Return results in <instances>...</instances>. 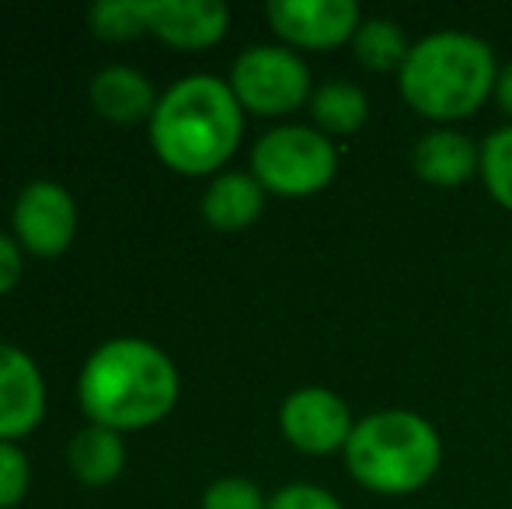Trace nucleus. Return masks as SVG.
<instances>
[{"label":"nucleus","mask_w":512,"mask_h":509,"mask_svg":"<svg viewBox=\"0 0 512 509\" xmlns=\"http://www.w3.org/2000/svg\"><path fill=\"white\" fill-rule=\"evenodd\" d=\"M178 367L157 342L140 335L108 339L84 360L77 401L95 426L140 433L171 415L178 401Z\"/></svg>","instance_id":"nucleus-1"},{"label":"nucleus","mask_w":512,"mask_h":509,"mask_svg":"<svg viewBox=\"0 0 512 509\" xmlns=\"http://www.w3.org/2000/svg\"><path fill=\"white\" fill-rule=\"evenodd\" d=\"M150 147L178 175H213L234 157L244 133V109L227 81L189 74L175 81L150 116Z\"/></svg>","instance_id":"nucleus-2"},{"label":"nucleus","mask_w":512,"mask_h":509,"mask_svg":"<svg viewBox=\"0 0 512 509\" xmlns=\"http://www.w3.org/2000/svg\"><path fill=\"white\" fill-rule=\"evenodd\" d=\"M499 84V67L488 42L471 32H432L411 46L398 70L401 98L432 123L471 119Z\"/></svg>","instance_id":"nucleus-3"},{"label":"nucleus","mask_w":512,"mask_h":509,"mask_svg":"<svg viewBox=\"0 0 512 509\" xmlns=\"http://www.w3.org/2000/svg\"><path fill=\"white\" fill-rule=\"evenodd\" d=\"M443 461V443L429 419L408 408H384L356 422L345 443V464L363 489L408 496L432 482Z\"/></svg>","instance_id":"nucleus-4"},{"label":"nucleus","mask_w":512,"mask_h":509,"mask_svg":"<svg viewBox=\"0 0 512 509\" xmlns=\"http://www.w3.org/2000/svg\"><path fill=\"white\" fill-rule=\"evenodd\" d=\"M338 171V150L314 126H276L251 150V175L265 192L304 199L328 189Z\"/></svg>","instance_id":"nucleus-5"},{"label":"nucleus","mask_w":512,"mask_h":509,"mask_svg":"<svg viewBox=\"0 0 512 509\" xmlns=\"http://www.w3.org/2000/svg\"><path fill=\"white\" fill-rule=\"evenodd\" d=\"M230 91L244 112L279 119L310 105V67L290 46H251L230 67Z\"/></svg>","instance_id":"nucleus-6"},{"label":"nucleus","mask_w":512,"mask_h":509,"mask_svg":"<svg viewBox=\"0 0 512 509\" xmlns=\"http://www.w3.org/2000/svg\"><path fill=\"white\" fill-rule=\"evenodd\" d=\"M14 241L35 258H60L77 238V203L67 185L39 182L25 185L11 210Z\"/></svg>","instance_id":"nucleus-7"},{"label":"nucleus","mask_w":512,"mask_h":509,"mask_svg":"<svg viewBox=\"0 0 512 509\" xmlns=\"http://www.w3.org/2000/svg\"><path fill=\"white\" fill-rule=\"evenodd\" d=\"M279 429L297 447L300 454L328 457L335 450H345L352 429V412L335 391L328 387H300L279 408Z\"/></svg>","instance_id":"nucleus-8"},{"label":"nucleus","mask_w":512,"mask_h":509,"mask_svg":"<svg viewBox=\"0 0 512 509\" xmlns=\"http://www.w3.org/2000/svg\"><path fill=\"white\" fill-rule=\"evenodd\" d=\"M265 18L290 49H335L363 25L356 0H272Z\"/></svg>","instance_id":"nucleus-9"},{"label":"nucleus","mask_w":512,"mask_h":509,"mask_svg":"<svg viewBox=\"0 0 512 509\" xmlns=\"http://www.w3.org/2000/svg\"><path fill=\"white\" fill-rule=\"evenodd\" d=\"M46 415V377L25 349L0 342V440L18 443Z\"/></svg>","instance_id":"nucleus-10"},{"label":"nucleus","mask_w":512,"mask_h":509,"mask_svg":"<svg viewBox=\"0 0 512 509\" xmlns=\"http://www.w3.org/2000/svg\"><path fill=\"white\" fill-rule=\"evenodd\" d=\"M143 25L175 49H209L227 35L230 11L220 0H143Z\"/></svg>","instance_id":"nucleus-11"},{"label":"nucleus","mask_w":512,"mask_h":509,"mask_svg":"<svg viewBox=\"0 0 512 509\" xmlns=\"http://www.w3.org/2000/svg\"><path fill=\"white\" fill-rule=\"evenodd\" d=\"M411 168L422 182L453 189V185L471 182L481 171V150L474 147L471 136L457 129H432L411 150Z\"/></svg>","instance_id":"nucleus-12"},{"label":"nucleus","mask_w":512,"mask_h":509,"mask_svg":"<svg viewBox=\"0 0 512 509\" xmlns=\"http://www.w3.org/2000/svg\"><path fill=\"white\" fill-rule=\"evenodd\" d=\"M157 91L147 81V74L133 67H105L91 77V105L108 123L133 126V123H150L157 109Z\"/></svg>","instance_id":"nucleus-13"},{"label":"nucleus","mask_w":512,"mask_h":509,"mask_svg":"<svg viewBox=\"0 0 512 509\" xmlns=\"http://www.w3.org/2000/svg\"><path fill=\"white\" fill-rule=\"evenodd\" d=\"M265 206V189L258 185L255 175H244V171H223L209 182L203 196V217L213 231L234 234L251 227L262 217Z\"/></svg>","instance_id":"nucleus-14"},{"label":"nucleus","mask_w":512,"mask_h":509,"mask_svg":"<svg viewBox=\"0 0 512 509\" xmlns=\"http://www.w3.org/2000/svg\"><path fill=\"white\" fill-rule=\"evenodd\" d=\"M67 464L81 485H91V489L112 485L115 478L122 475V468H126V443H122V433L88 422V426L70 440Z\"/></svg>","instance_id":"nucleus-15"},{"label":"nucleus","mask_w":512,"mask_h":509,"mask_svg":"<svg viewBox=\"0 0 512 509\" xmlns=\"http://www.w3.org/2000/svg\"><path fill=\"white\" fill-rule=\"evenodd\" d=\"M310 116L324 136H352L370 119V98L352 81H328L310 95Z\"/></svg>","instance_id":"nucleus-16"},{"label":"nucleus","mask_w":512,"mask_h":509,"mask_svg":"<svg viewBox=\"0 0 512 509\" xmlns=\"http://www.w3.org/2000/svg\"><path fill=\"white\" fill-rule=\"evenodd\" d=\"M352 53L373 74H391V70H401L411 53L405 32H401L398 21L391 18H366L363 25L352 35Z\"/></svg>","instance_id":"nucleus-17"},{"label":"nucleus","mask_w":512,"mask_h":509,"mask_svg":"<svg viewBox=\"0 0 512 509\" xmlns=\"http://www.w3.org/2000/svg\"><path fill=\"white\" fill-rule=\"evenodd\" d=\"M481 178L502 210L512 213V126L495 129L481 147Z\"/></svg>","instance_id":"nucleus-18"},{"label":"nucleus","mask_w":512,"mask_h":509,"mask_svg":"<svg viewBox=\"0 0 512 509\" xmlns=\"http://www.w3.org/2000/svg\"><path fill=\"white\" fill-rule=\"evenodd\" d=\"M91 28H95L98 39H112V42L147 35L143 0H102V4L91 7Z\"/></svg>","instance_id":"nucleus-19"},{"label":"nucleus","mask_w":512,"mask_h":509,"mask_svg":"<svg viewBox=\"0 0 512 509\" xmlns=\"http://www.w3.org/2000/svg\"><path fill=\"white\" fill-rule=\"evenodd\" d=\"M203 509H269V499L251 478L227 475L209 482L203 492Z\"/></svg>","instance_id":"nucleus-20"},{"label":"nucleus","mask_w":512,"mask_h":509,"mask_svg":"<svg viewBox=\"0 0 512 509\" xmlns=\"http://www.w3.org/2000/svg\"><path fill=\"white\" fill-rule=\"evenodd\" d=\"M32 485V464L18 443L0 440V509L21 506Z\"/></svg>","instance_id":"nucleus-21"},{"label":"nucleus","mask_w":512,"mask_h":509,"mask_svg":"<svg viewBox=\"0 0 512 509\" xmlns=\"http://www.w3.org/2000/svg\"><path fill=\"white\" fill-rule=\"evenodd\" d=\"M269 509H342V503L317 485H286L269 499Z\"/></svg>","instance_id":"nucleus-22"},{"label":"nucleus","mask_w":512,"mask_h":509,"mask_svg":"<svg viewBox=\"0 0 512 509\" xmlns=\"http://www.w3.org/2000/svg\"><path fill=\"white\" fill-rule=\"evenodd\" d=\"M21 272H25V248L14 241V234L0 231V297L21 283Z\"/></svg>","instance_id":"nucleus-23"},{"label":"nucleus","mask_w":512,"mask_h":509,"mask_svg":"<svg viewBox=\"0 0 512 509\" xmlns=\"http://www.w3.org/2000/svg\"><path fill=\"white\" fill-rule=\"evenodd\" d=\"M495 98H499L502 112L512 119V63L506 70H499V84H495Z\"/></svg>","instance_id":"nucleus-24"}]
</instances>
